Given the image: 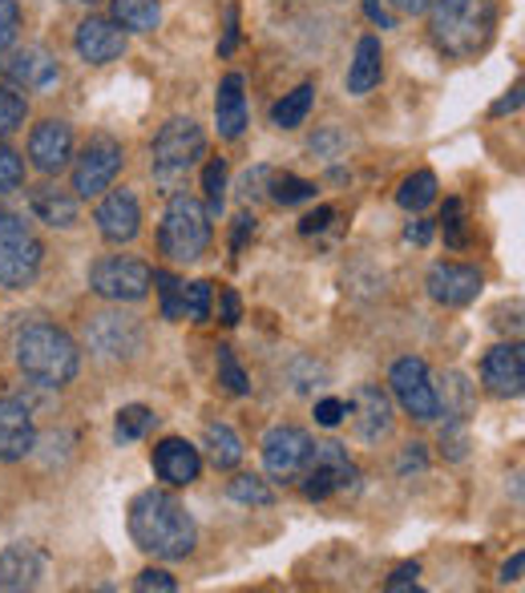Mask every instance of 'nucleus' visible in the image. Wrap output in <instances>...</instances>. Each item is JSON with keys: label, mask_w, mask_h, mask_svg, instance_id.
Listing matches in <instances>:
<instances>
[{"label": "nucleus", "mask_w": 525, "mask_h": 593, "mask_svg": "<svg viewBox=\"0 0 525 593\" xmlns=\"http://www.w3.org/2000/svg\"><path fill=\"white\" fill-rule=\"evenodd\" d=\"M130 537L134 545L150 558L162 561H183L195 553L198 529L195 517L186 513V504L166 489H146L130 501Z\"/></svg>", "instance_id": "nucleus-1"}, {"label": "nucleus", "mask_w": 525, "mask_h": 593, "mask_svg": "<svg viewBox=\"0 0 525 593\" xmlns=\"http://www.w3.org/2000/svg\"><path fill=\"white\" fill-rule=\"evenodd\" d=\"M429 33L445 58H477L497 33V0H433Z\"/></svg>", "instance_id": "nucleus-2"}, {"label": "nucleus", "mask_w": 525, "mask_h": 593, "mask_svg": "<svg viewBox=\"0 0 525 593\" xmlns=\"http://www.w3.org/2000/svg\"><path fill=\"white\" fill-rule=\"evenodd\" d=\"M17 367L41 388H65L81 367V352L73 335L53 323H29L17 331Z\"/></svg>", "instance_id": "nucleus-3"}, {"label": "nucleus", "mask_w": 525, "mask_h": 593, "mask_svg": "<svg viewBox=\"0 0 525 593\" xmlns=\"http://www.w3.org/2000/svg\"><path fill=\"white\" fill-rule=\"evenodd\" d=\"M203 154H206V134L195 117H171L158 129L154 146H150L154 186H158L162 195H178V186L186 183V174L195 170Z\"/></svg>", "instance_id": "nucleus-4"}, {"label": "nucleus", "mask_w": 525, "mask_h": 593, "mask_svg": "<svg viewBox=\"0 0 525 593\" xmlns=\"http://www.w3.org/2000/svg\"><path fill=\"white\" fill-rule=\"evenodd\" d=\"M158 247L171 263H195L210 247V215L191 195H171V206L162 215Z\"/></svg>", "instance_id": "nucleus-5"}, {"label": "nucleus", "mask_w": 525, "mask_h": 593, "mask_svg": "<svg viewBox=\"0 0 525 593\" xmlns=\"http://www.w3.org/2000/svg\"><path fill=\"white\" fill-rule=\"evenodd\" d=\"M41 259H45V247L33 235V227L24 218L0 210V287H12V291L33 287L41 274Z\"/></svg>", "instance_id": "nucleus-6"}, {"label": "nucleus", "mask_w": 525, "mask_h": 593, "mask_svg": "<svg viewBox=\"0 0 525 593\" xmlns=\"http://www.w3.org/2000/svg\"><path fill=\"white\" fill-rule=\"evenodd\" d=\"M299 480H303V492L311 501H328L331 492H356L360 468H356V460L348 457V448L340 440H320V445H311L308 468H303Z\"/></svg>", "instance_id": "nucleus-7"}, {"label": "nucleus", "mask_w": 525, "mask_h": 593, "mask_svg": "<svg viewBox=\"0 0 525 593\" xmlns=\"http://www.w3.org/2000/svg\"><path fill=\"white\" fill-rule=\"evenodd\" d=\"M90 287L93 295L110 299V303H137L150 295L154 271H150V263L130 259V254H105L90 267Z\"/></svg>", "instance_id": "nucleus-8"}, {"label": "nucleus", "mask_w": 525, "mask_h": 593, "mask_svg": "<svg viewBox=\"0 0 525 593\" xmlns=\"http://www.w3.org/2000/svg\"><path fill=\"white\" fill-rule=\"evenodd\" d=\"M122 162H126V149H122L117 137H110V134L90 137V146L81 149V158L73 162V195L78 198L105 195V190L114 186Z\"/></svg>", "instance_id": "nucleus-9"}, {"label": "nucleus", "mask_w": 525, "mask_h": 593, "mask_svg": "<svg viewBox=\"0 0 525 593\" xmlns=\"http://www.w3.org/2000/svg\"><path fill=\"white\" fill-rule=\"evenodd\" d=\"M81 335H85V347L97 360H134L142 352V323L134 315H122V311L90 315Z\"/></svg>", "instance_id": "nucleus-10"}, {"label": "nucleus", "mask_w": 525, "mask_h": 593, "mask_svg": "<svg viewBox=\"0 0 525 593\" xmlns=\"http://www.w3.org/2000/svg\"><path fill=\"white\" fill-rule=\"evenodd\" d=\"M308 457H311V436L303 428L279 424V428H271V433L262 436V468H267V477L284 480V485L303 477Z\"/></svg>", "instance_id": "nucleus-11"}, {"label": "nucleus", "mask_w": 525, "mask_h": 593, "mask_svg": "<svg viewBox=\"0 0 525 593\" xmlns=\"http://www.w3.org/2000/svg\"><path fill=\"white\" fill-rule=\"evenodd\" d=\"M392 392H397L400 408L409 412L412 420L421 424H433L441 412H436V392H433V379H429V367L424 360H397L392 364Z\"/></svg>", "instance_id": "nucleus-12"}, {"label": "nucleus", "mask_w": 525, "mask_h": 593, "mask_svg": "<svg viewBox=\"0 0 525 593\" xmlns=\"http://www.w3.org/2000/svg\"><path fill=\"white\" fill-rule=\"evenodd\" d=\"M348 412H352L356 440H364V445H380V440H389L392 436V399H389V392L377 388V384L356 388Z\"/></svg>", "instance_id": "nucleus-13"}, {"label": "nucleus", "mask_w": 525, "mask_h": 593, "mask_svg": "<svg viewBox=\"0 0 525 593\" xmlns=\"http://www.w3.org/2000/svg\"><path fill=\"white\" fill-rule=\"evenodd\" d=\"M73 45H78V58L90 61V65H110L126 53V29L110 17H85L78 24V37H73Z\"/></svg>", "instance_id": "nucleus-14"}, {"label": "nucleus", "mask_w": 525, "mask_h": 593, "mask_svg": "<svg viewBox=\"0 0 525 593\" xmlns=\"http://www.w3.org/2000/svg\"><path fill=\"white\" fill-rule=\"evenodd\" d=\"M481 384L502 399H514L525 392V355L517 343H497L481 360Z\"/></svg>", "instance_id": "nucleus-15"}, {"label": "nucleus", "mask_w": 525, "mask_h": 593, "mask_svg": "<svg viewBox=\"0 0 525 593\" xmlns=\"http://www.w3.org/2000/svg\"><path fill=\"white\" fill-rule=\"evenodd\" d=\"M481 287H485V279L469 263H436L429 271V299L441 308H465L481 295Z\"/></svg>", "instance_id": "nucleus-16"}, {"label": "nucleus", "mask_w": 525, "mask_h": 593, "mask_svg": "<svg viewBox=\"0 0 525 593\" xmlns=\"http://www.w3.org/2000/svg\"><path fill=\"white\" fill-rule=\"evenodd\" d=\"M37 445V420L33 408L21 404V399L4 396L0 399V460L12 465V460H24Z\"/></svg>", "instance_id": "nucleus-17"}, {"label": "nucleus", "mask_w": 525, "mask_h": 593, "mask_svg": "<svg viewBox=\"0 0 525 593\" xmlns=\"http://www.w3.org/2000/svg\"><path fill=\"white\" fill-rule=\"evenodd\" d=\"M93 222L102 230V239L114 242V247L134 242L137 230H142V206H137L134 190H110V195L102 198V206H97Z\"/></svg>", "instance_id": "nucleus-18"}, {"label": "nucleus", "mask_w": 525, "mask_h": 593, "mask_svg": "<svg viewBox=\"0 0 525 593\" xmlns=\"http://www.w3.org/2000/svg\"><path fill=\"white\" fill-rule=\"evenodd\" d=\"M29 158H33V166L41 174H61L69 166V158H73V129H69V122H58V117H49V122H41V126L29 134Z\"/></svg>", "instance_id": "nucleus-19"}, {"label": "nucleus", "mask_w": 525, "mask_h": 593, "mask_svg": "<svg viewBox=\"0 0 525 593\" xmlns=\"http://www.w3.org/2000/svg\"><path fill=\"white\" fill-rule=\"evenodd\" d=\"M45 578V553L33 541H12L0 553V590H37Z\"/></svg>", "instance_id": "nucleus-20"}, {"label": "nucleus", "mask_w": 525, "mask_h": 593, "mask_svg": "<svg viewBox=\"0 0 525 593\" xmlns=\"http://www.w3.org/2000/svg\"><path fill=\"white\" fill-rule=\"evenodd\" d=\"M154 472H158L166 485L174 489H183L191 480H198L203 472V457H198V448L183 436H166L158 448H154Z\"/></svg>", "instance_id": "nucleus-21"}, {"label": "nucleus", "mask_w": 525, "mask_h": 593, "mask_svg": "<svg viewBox=\"0 0 525 593\" xmlns=\"http://www.w3.org/2000/svg\"><path fill=\"white\" fill-rule=\"evenodd\" d=\"M0 73L9 85H21V90H49L58 81V61L49 58L45 49H17L9 58L0 61Z\"/></svg>", "instance_id": "nucleus-22"}, {"label": "nucleus", "mask_w": 525, "mask_h": 593, "mask_svg": "<svg viewBox=\"0 0 525 593\" xmlns=\"http://www.w3.org/2000/svg\"><path fill=\"white\" fill-rule=\"evenodd\" d=\"M215 126H218V137H243L247 129V93H243V77L239 73H227L223 85H218V97H215Z\"/></svg>", "instance_id": "nucleus-23"}, {"label": "nucleus", "mask_w": 525, "mask_h": 593, "mask_svg": "<svg viewBox=\"0 0 525 593\" xmlns=\"http://www.w3.org/2000/svg\"><path fill=\"white\" fill-rule=\"evenodd\" d=\"M380 73H384V49H380V37H360L352 69H348V93H356V97L372 93L380 85Z\"/></svg>", "instance_id": "nucleus-24"}, {"label": "nucleus", "mask_w": 525, "mask_h": 593, "mask_svg": "<svg viewBox=\"0 0 525 593\" xmlns=\"http://www.w3.org/2000/svg\"><path fill=\"white\" fill-rule=\"evenodd\" d=\"M29 210H33L45 227H58V230L78 227V198H69L58 186H37L33 195H29Z\"/></svg>", "instance_id": "nucleus-25"}, {"label": "nucleus", "mask_w": 525, "mask_h": 593, "mask_svg": "<svg viewBox=\"0 0 525 593\" xmlns=\"http://www.w3.org/2000/svg\"><path fill=\"white\" fill-rule=\"evenodd\" d=\"M436 412H445V420H469L473 412V384H469L461 372H445L441 384H436Z\"/></svg>", "instance_id": "nucleus-26"}, {"label": "nucleus", "mask_w": 525, "mask_h": 593, "mask_svg": "<svg viewBox=\"0 0 525 593\" xmlns=\"http://www.w3.org/2000/svg\"><path fill=\"white\" fill-rule=\"evenodd\" d=\"M114 4V21L126 33H154L162 21V0H110Z\"/></svg>", "instance_id": "nucleus-27"}, {"label": "nucleus", "mask_w": 525, "mask_h": 593, "mask_svg": "<svg viewBox=\"0 0 525 593\" xmlns=\"http://www.w3.org/2000/svg\"><path fill=\"white\" fill-rule=\"evenodd\" d=\"M311 102H316V85H311V81H303L299 90L284 93V102H275L271 126H275V129H299L303 122H308Z\"/></svg>", "instance_id": "nucleus-28"}, {"label": "nucleus", "mask_w": 525, "mask_h": 593, "mask_svg": "<svg viewBox=\"0 0 525 593\" xmlns=\"http://www.w3.org/2000/svg\"><path fill=\"white\" fill-rule=\"evenodd\" d=\"M206 452H210V465L223 468V472H230V468H239L243 460V440L235 436V428H227V424H206Z\"/></svg>", "instance_id": "nucleus-29"}, {"label": "nucleus", "mask_w": 525, "mask_h": 593, "mask_svg": "<svg viewBox=\"0 0 525 593\" xmlns=\"http://www.w3.org/2000/svg\"><path fill=\"white\" fill-rule=\"evenodd\" d=\"M397 202L404 206V210H412V215H421L424 206L436 202V174L433 170H416L412 178H404L397 190Z\"/></svg>", "instance_id": "nucleus-30"}, {"label": "nucleus", "mask_w": 525, "mask_h": 593, "mask_svg": "<svg viewBox=\"0 0 525 593\" xmlns=\"http://www.w3.org/2000/svg\"><path fill=\"white\" fill-rule=\"evenodd\" d=\"M267 198H271V202H279V206L311 202V198H316V183L299 178V174H279V170H271V183H267Z\"/></svg>", "instance_id": "nucleus-31"}, {"label": "nucleus", "mask_w": 525, "mask_h": 593, "mask_svg": "<svg viewBox=\"0 0 525 593\" xmlns=\"http://www.w3.org/2000/svg\"><path fill=\"white\" fill-rule=\"evenodd\" d=\"M154 424H158V416H154L146 404H130V408L117 412L114 436L122 440V445H130V440H142V436H146Z\"/></svg>", "instance_id": "nucleus-32"}, {"label": "nucleus", "mask_w": 525, "mask_h": 593, "mask_svg": "<svg viewBox=\"0 0 525 593\" xmlns=\"http://www.w3.org/2000/svg\"><path fill=\"white\" fill-rule=\"evenodd\" d=\"M203 190H206V215H223V198H227V162L210 158L203 170Z\"/></svg>", "instance_id": "nucleus-33"}, {"label": "nucleus", "mask_w": 525, "mask_h": 593, "mask_svg": "<svg viewBox=\"0 0 525 593\" xmlns=\"http://www.w3.org/2000/svg\"><path fill=\"white\" fill-rule=\"evenodd\" d=\"M24 117H29V102H24V97H21L17 90L0 85V142L21 129V126H24Z\"/></svg>", "instance_id": "nucleus-34"}, {"label": "nucleus", "mask_w": 525, "mask_h": 593, "mask_svg": "<svg viewBox=\"0 0 525 593\" xmlns=\"http://www.w3.org/2000/svg\"><path fill=\"white\" fill-rule=\"evenodd\" d=\"M215 364H218V384H223L230 396H247V392H251V379H247V372H243V364L235 360L230 347H218Z\"/></svg>", "instance_id": "nucleus-35"}, {"label": "nucleus", "mask_w": 525, "mask_h": 593, "mask_svg": "<svg viewBox=\"0 0 525 593\" xmlns=\"http://www.w3.org/2000/svg\"><path fill=\"white\" fill-rule=\"evenodd\" d=\"M154 287H158V295H162V315H166V320H183L186 315L183 283H178L171 271H154Z\"/></svg>", "instance_id": "nucleus-36"}, {"label": "nucleus", "mask_w": 525, "mask_h": 593, "mask_svg": "<svg viewBox=\"0 0 525 593\" xmlns=\"http://www.w3.org/2000/svg\"><path fill=\"white\" fill-rule=\"evenodd\" d=\"M441 222H445V242L453 251L469 247V227H465V206L461 198H445V210H441Z\"/></svg>", "instance_id": "nucleus-37"}, {"label": "nucleus", "mask_w": 525, "mask_h": 593, "mask_svg": "<svg viewBox=\"0 0 525 593\" xmlns=\"http://www.w3.org/2000/svg\"><path fill=\"white\" fill-rule=\"evenodd\" d=\"M227 492L243 504H275V492L267 489V480H259V477H235L227 485Z\"/></svg>", "instance_id": "nucleus-38"}, {"label": "nucleus", "mask_w": 525, "mask_h": 593, "mask_svg": "<svg viewBox=\"0 0 525 593\" xmlns=\"http://www.w3.org/2000/svg\"><path fill=\"white\" fill-rule=\"evenodd\" d=\"M210 299H215V291H210V283H206V279L183 287V308H186V315H191L195 323L210 320Z\"/></svg>", "instance_id": "nucleus-39"}, {"label": "nucleus", "mask_w": 525, "mask_h": 593, "mask_svg": "<svg viewBox=\"0 0 525 593\" xmlns=\"http://www.w3.org/2000/svg\"><path fill=\"white\" fill-rule=\"evenodd\" d=\"M24 183V162L21 154H12L9 146H0V195H9Z\"/></svg>", "instance_id": "nucleus-40"}, {"label": "nucleus", "mask_w": 525, "mask_h": 593, "mask_svg": "<svg viewBox=\"0 0 525 593\" xmlns=\"http://www.w3.org/2000/svg\"><path fill=\"white\" fill-rule=\"evenodd\" d=\"M17 29H21V4L17 0H0V58L12 49Z\"/></svg>", "instance_id": "nucleus-41"}, {"label": "nucleus", "mask_w": 525, "mask_h": 593, "mask_svg": "<svg viewBox=\"0 0 525 593\" xmlns=\"http://www.w3.org/2000/svg\"><path fill=\"white\" fill-rule=\"evenodd\" d=\"M267 183H271V166H255V170L243 174V183H239L243 202H251V198H267Z\"/></svg>", "instance_id": "nucleus-42"}, {"label": "nucleus", "mask_w": 525, "mask_h": 593, "mask_svg": "<svg viewBox=\"0 0 525 593\" xmlns=\"http://www.w3.org/2000/svg\"><path fill=\"white\" fill-rule=\"evenodd\" d=\"M343 416H348V399L328 396V399H320V404H316V420H320L323 428H336Z\"/></svg>", "instance_id": "nucleus-43"}, {"label": "nucleus", "mask_w": 525, "mask_h": 593, "mask_svg": "<svg viewBox=\"0 0 525 593\" xmlns=\"http://www.w3.org/2000/svg\"><path fill=\"white\" fill-rule=\"evenodd\" d=\"M134 590H142V593H146V590L174 593V590H178V582H174V578H171L166 570H146V573H142V578L134 582Z\"/></svg>", "instance_id": "nucleus-44"}, {"label": "nucleus", "mask_w": 525, "mask_h": 593, "mask_svg": "<svg viewBox=\"0 0 525 593\" xmlns=\"http://www.w3.org/2000/svg\"><path fill=\"white\" fill-rule=\"evenodd\" d=\"M364 12H368V21H377L380 29H397V21H400L389 0H364Z\"/></svg>", "instance_id": "nucleus-45"}, {"label": "nucleus", "mask_w": 525, "mask_h": 593, "mask_svg": "<svg viewBox=\"0 0 525 593\" xmlns=\"http://www.w3.org/2000/svg\"><path fill=\"white\" fill-rule=\"evenodd\" d=\"M235 45H239V9H235V4H227V33H223V41H218V53H223V58H230V53H235Z\"/></svg>", "instance_id": "nucleus-46"}, {"label": "nucleus", "mask_w": 525, "mask_h": 593, "mask_svg": "<svg viewBox=\"0 0 525 593\" xmlns=\"http://www.w3.org/2000/svg\"><path fill=\"white\" fill-rule=\"evenodd\" d=\"M336 218V210L331 206H320V210H311L303 222H299V235H320V230H328V222Z\"/></svg>", "instance_id": "nucleus-47"}, {"label": "nucleus", "mask_w": 525, "mask_h": 593, "mask_svg": "<svg viewBox=\"0 0 525 593\" xmlns=\"http://www.w3.org/2000/svg\"><path fill=\"white\" fill-rule=\"evenodd\" d=\"M416 578H421V565H416V561H409V565H400V570L389 578V590L392 593H397V590H412V585H416Z\"/></svg>", "instance_id": "nucleus-48"}, {"label": "nucleus", "mask_w": 525, "mask_h": 593, "mask_svg": "<svg viewBox=\"0 0 525 593\" xmlns=\"http://www.w3.org/2000/svg\"><path fill=\"white\" fill-rule=\"evenodd\" d=\"M429 465L424 460V445H404V452H400V472H421V468Z\"/></svg>", "instance_id": "nucleus-49"}, {"label": "nucleus", "mask_w": 525, "mask_h": 593, "mask_svg": "<svg viewBox=\"0 0 525 593\" xmlns=\"http://www.w3.org/2000/svg\"><path fill=\"white\" fill-rule=\"evenodd\" d=\"M247 235H255V215H239L235 218V235H230V251L239 254L243 242H247Z\"/></svg>", "instance_id": "nucleus-50"}, {"label": "nucleus", "mask_w": 525, "mask_h": 593, "mask_svg": "<svg viewBox=\"0 0 525 593\" xmlns=\"http://www.w3.org/2000/svg\"><path fill=\"white\" fill-rule=\"evenodd\" d=\"M404 239L416 242V247H424V242L433 239V222H424V218H416V222H409V230H404Z\"/></svg>", "instance_id": "nucleus-51"}, {"label": "nucleus", "mask_w": 525, "mask_h": 593, "mask_svg": "<svg viewBox=\"0 0 525 593\" xmlns=\"http://www.w3.org/2000/svg\"><path fill=\"white\" fill-rule=\"evenodd\" d=\"M389 4L397 9V17H421V12H429L433 0H389Z\"/></svg>", "instance_id": "nucleus-52"}, {"label": "nucleus", "mask_w": 525, "mask_h": 593, "mask_svg": "<svg viewBox=\"0 0 525 593\" xmlns=\"http://www.w3.org/2000/svg\"><path fill=\"white\" fill-rule=\"evenodd\" d=\"M239 315H243V308H239V295L235 291H223V323H239Z\"/></svg>", "instance_id": "nucleus-53"}, {"label": "nucleus", "mask_w": 525, "mask_h": 593, "mask_svg": "<svg viewBox=\"0 0 525 593\" xmlns=\"http://www.w3.org/2000/svg\"><path fill=\"white\" fill-rule=\"evenodd\" d=\"M522 570H525V553H514V558L505 561L502 565V582L509 585V582H522Z\"/></svg>", "instance_id": "nucleus-54"}, {"label": "nucleus", "mask_w": 525, "mask_h": 593, "mask_svg": "<svg viewBox=\"0 0 525 593\" xmlns=\"http://www.w3.org/2000/svg\"><path fill=\"white\" fill-rule=\"evenodd\" d=\"M514 110H522V85H514V90H509V97H502V102L493 105V114H497V117L514 114Z\"/></svg>", "instance_id": "nucleus-55"}, {"label": "nucleus", "mask_w": 525, "mask_h": 593, "mask_svg": "<svg viewBox=\"0 0 525 593\" xmlns=\"http://www.w3.org/2000/svg\"><path fill=\"white\" fill-rule=\"evenodd\" d=\"M343 137L340 134H323V137H311V154H328L331 146H340Z\"/></svg>", "instance_id": "nucleus-56"}, {"label": "nucleus", "mask_w": 525, "mask_h": 593, "mask_svg": "<svg viewBox=\"0 0 525 593\" xmlns=\"http://www.w3.org/2000/svg\"><path fill=\"white\" fill-rule=\"evenodd\" d=\"M73 4H97V0H73Z\"/></svg>", "instance_id": "nucleus-57"}]
</instances>
